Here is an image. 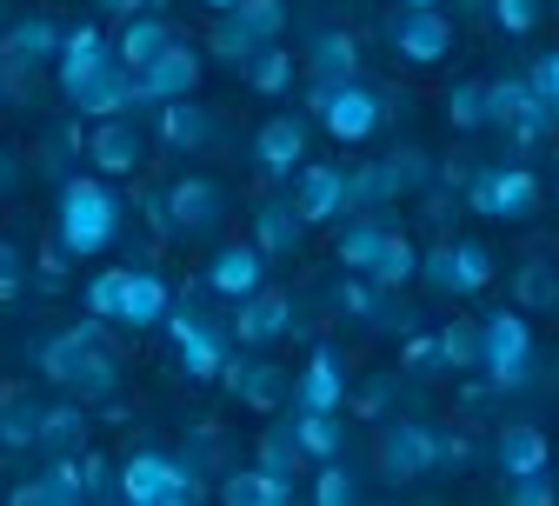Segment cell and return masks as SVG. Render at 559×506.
Returning a JSON list of instances; mask_svg holds the SVG:
<instances>
[{
	"label": "cell",
	"instance_id": "obj_1",
	"mask_svg": "<svg viewBox=\"0 0 559 506\" xmlns=\"http://www.w3.org/2000/svg\"><path fill=\"white\" fill-rule=\"evenodd\" d=\"M100 327H107V320L87 314L81 327L40 340V374H47L60 393H74V400H114V393H120V353L107 346Z\"/></svg>",
	"mask_w": 559,
	"mask_h": 506
},
{
	"label": "cell",
	"instance_id": "obj_2",
	"mask_svg": "<svg viewBox=\"0 0 559 506\" xmlns=\"http://www.w3.org/2000/svg\"><path fill=\"white\" fill-rule=\"evenodd\" d=\"M120 234V193L107 174H67L60 180V200H53V240L87 260V254H107Z\"/></svg>",
	"mask_w": 559,
	"mask_h": 506
},
{
	"label": "cell",
	"instance_id": "obj_3",
	"mask_svg": "<svg viewBox=\"0 0 559 506\" xmlns=\"http://www.w3.org/2000/svg\"><path fill=\"white\" fill-rule=\"evenodd\" d=\"M206 486H200V467L187 454H167V447H140L120 460V499L133 506H193Z\"/></svg>",
	"mask_w": 559,
	"mask_h": 506
},
{
	"label": "cell",
	"instance_id": "obj_4",
	"mask_svg": "<svg viewBox=\"0 0 559 506\" xmlns=\"http://www.w3.org/2000/svg\"><path fill=\"white\" fill-rule=\"evenodd\" d=\"M479 374L493 393H520L533 380V327L520 307H493L479 320Z\"/></svg>",
	"mask_w": 559,
	"mask_h": 506
},
{
	"label": "cell",
	"instance_id": "obj_5",
	"mask_svg": "<svg viewBox=\"0 0 559 506\" xmlns=\"http://www.w3.org/2000/svg\"><path fill=\"white\" fill-rule=\"evenodd\" d=\"M307 107L320 114V127L340 140V148H367V140L380 133V120H386V101L367 81H313Z\"/></svg>",
	"mask_w": 559,
	"mask_h": 506
},
{
	"label": "cell",
	"instance_id": "obj_6",
	"mask_svg": "<svg viewBox=\"0 0 559 506\" xmlns=\"http://www.w3.org/2000/svg\"><path fill=\"white\" fill-rule=\"evenodd\" d=\"M466 207L479 213V221L520 227V221H533V213H539V174L533 167H479L466 180Z\"/></svg>",
	"mask_w": 559,
	"mask_h": 506
},
{
	"label": "cell",
	"instance_id": "obj_7",
	"mask_svg": "<svg viewBox=\"0 0 559 506\" xmlns=\"http://www.w3.org/2000/svg\"><path fill=\"white\" fill-rule=\"evenodd\" d=\"M419 280L433 286V294L447 301H473L493 286V247H479V240H447L433 254H419Z\"/></svg>",
	"mask_w": 559,
	"mask_h": 506
},
{
	"label": "cell",
	"instance_id": "obj_8",
	"mask_svg": "<svg viewBox=\"0 0 559 506\" xmlns=\"http://www.w3.org/2000/svg\"><path fill=\"white\" fill-rule=\"evenodd\" d=\"M386 40H393V54L406 67H440L453 54V40H460V21L447 8H393Z\"/></svg>",
	"mask_w": 559,
	"mask_h": 506
},
{
	"label": "cell",
	"instance_id": "obj_9",
	"mask_svg": "<svg viewBox=\"0 0 559 506\" xmlns=\"http://www.w3.org/2000/svg\"><path fill=\"white\" fill-rule=\"evenodd\" d=\"M167 340H174V353H180V374H187V380H221L227 360H234L227 333L206 320V314H193V307H174V314H167Z\"/></svg>",
	"mask_w": 559,
	"mask_h": 506
},
{
	"label": "cell",
	"instance_id": "obj_10",
	"mask_svg": "<svg viewBox=\"0 0 559 506\" xmlns=\"http://www.w3.org/2000/svg\"><path fill=\"white\" fill-rule=\"evenodd\" d=\"M433 467H440V426H427V420H386L380 426V480L406 486Z\"/></svg>",
	"mask_w": 559,
	"mask_h": 506
},
{
	"label": "cell",
	"instance_id": "obj_11",
	"mask_svg": "<svg viewBox=\"0 0 559 506\" xmlns=\"http://www.w3.org/2000/svg\"><path fill=\"white\" fill-rule=\"evenodd\" d=\"M167 221L180 240H206L221 221H227V187L221 180H206V174H187L167 187Z\"/></svg>",
	"mask_w": 559,
	"mask_h": 506
},
{
	"label": "cell",
	"instance_id": "obj_12",
	"mask_svg": "<svg viewBox=\"0 0 559 506\" xmlns=\"http://www.w3.org/2000/svg\"><path fill=\"white\" fill-rule=\"evenodd\" d=\"M200 74H206V54L193 47V40H167L147 67H140V94H147V107H160V101H180V94H200Z\"/></svg>",
	"mask_w": 559,
	"mask_h": 506
},
{
	"label": "cell",
	"instance_id": "obj_13",
	"mask_svg": "<svg viewBox=\"0 0 559 506\" xmlns=\"http://www.w3.org/2000/svg\"><path fill=\"white\" fill-rule=\"evenodd\" d=\"M147 161V133L133 127V114H114V120H94L87 127V167L107 174V180H127Z\"/></svg>",
	"mask_w": 559,
	"mask_h": 506
},
{
	"label": "cell",
	"instance_id": "obj_14",
	"mask_svg": "<svg viewBox=\"0 0 559 506\" xmlns=\"http://www.w3.org/2000/svg\"><path fill=\"white\" fill-rule=\"evenodd\" d=\"M234 333L240 346H273V340H287L294 333V294L287 286H253L247 301H234Z\"/></svg>",
	"mask_w": 559,
	"mask_h": 506
},
{
	"label": "cell",
	"instance_id": "obj_15",
	"mask_svg": "<svg viewBox=\"0 0 559 506\" xmlns=\"http://www.w3.org/2000/svg\"><path fill=\"white\" fill-rule=\"evenodd\" d=\"M294 207H300L307 227L346 221V167H333V161H300V167H294Z\"/></svg>",
	"mask_w": 559,
	"mask_h": 506
},
{
	"label": "cell",
	"instance_id": "obj_16",
	"mask_svg": "<svg viewBox=\"0 0 559 506\" xmlns=\"http://www.w3.org/2000/svg\"><path fill=\"white\" fill-rule=\"evenodd\" d=\"M221 387H227L240 407H253V413H280V407L294 400V374L280 367V360H227Z\"/></svg>",
	"mask_w": 559,
	"mask_h": 506
},
{
	"label": "cell",
	"instance_id": "obj_17",
	"mask_svg": "<svg viewBox=\"0 0 559 506\" xmlns=\"http://www.w3.org/2000/svg\"><path fill=\"white\" fill-rule=\"evenodd\" d=\"M67 107H74L81 120H114V114H133V107H147V94H140V74H133V67L114 54L107 67H100V74L74 94V101H67Z\"/></svg>",
	"mask_w": 559,
	"mask_h": 506
},
{
	"label": "cell",
	"instance_id": "obj_18",
	"mask_svg": "<svg viewBox=\"0 0 559 506\" xmlns=\"http://www.w3.org/2000/svg\"><path fill=\"white\" fill-rule=\"evenodd\" d=\"M107 60H114V40L100 34V21H74V27H67V40H60V60H53L60 94L74 101V94L100 74V67H107Z\"/></svg>",
	"mask_w": 559,
	"mask_h": 506
},
{
	"label": "cell",
	"instance_id": "obj_19",
	"mask_svg": "<svg viewBox=\"0 0 559 506\" xmlns=\"http://www.w3.org/2000/svg\"><path fill=\"white\" fill-rule=\"evenodd\" d=\"M307 161V120L300 114H273L260 133H253V167L266 180H294V167Z\"/></svg>",
	"mask_w": 559,
	"mask_h": 506
},
{
	"label": "cell",
	"instance_id": "obj_20",
	"mask_svg": "<svg viewBox=\"0 0 559 506\" xmlns=\"http://www.w3.org/2000/svg\"><path fill=\"white\" fill-rule=\"evenodd\" d=\"M253 286H266V254H260L253 240H227V247H214V260H206V294L247 301Z\"/></svg>",
	"mask_w": 559,
	"mask_h": 506
},
{
	"label": "cell",
	"instance_id": "obj_21",
	"mask_svg": "<svg viewBox=\"0 0 559 506\" xmlns=\"http://www.w3.org/2000/svg\"><path fill=\"white\" fill-rule=\"evenodd\" d=\"M300 240H307V221H300L294 193H273V200L253 207V247L266 254V267H273V260H294Z\"/></svg>",
	"mask_w": 559,
	"mask_h": 506
},
{
	"label": "cell",
	"instance_id": "obj_22",
	"mask_svg": "<svg viewBox=\"0 0 559 506\" xmlns=\"http://www.w3.org/2000/svg\"><path fill=\"white\" fill-rule=\"evenodd\" d=\"M167 314H174V286H167V273H154V267H127V301H120V320H114V327L154 333V327H167Z\"/></svg>",
	"mask_w": 559,
	"mask_h": 506
},
{
	"label": "cell",
	"instance_id": "obj_23",
	"mask_svg": "<svg viewBox=\"0 0 559 506\" xmlns=\"http://www.w3.org/2000/svg\"><path fill=\"white\" fill-rule=\"evenodd\" d=\"M154 114H160V120H154V133H160V148H167V154H200L206 140L221 133V120L206 114L193 94H180V101H160Z\"/></svg>",
	"mask_w": 559,
	"mask_h": 506
},
{
	"label": "cell",
	"instance_id": "obj_24",
	"mask_svg": "<svg viewBox=\"0 0 559 506\" xmlns=\"http://www.w3.org/2000/svg\"><path fill=\"white\" fill-rule=\"evenodd\" d=\"M60 40H67V27H60V21L27 14V21H14L8 34H0V60H14V67H27V74H40V67H53V60H60Z\"/></svg>",
	"mask_w": 559,
	"mask_h": 506
},
{
	"label": "cell",
	"instance_id": "obj_25",
	"mask_svg": "<svg viewBox=\"0 0 559 506\" xmlns=\"http://www.w3.org/2000/svg\"><path fill=\"white\" fill-rule=\"evenodd\" d=\"M493 460H500L507 480H520V473H546V467H552L546 426H533V420H507V426H500V440H493Z\"/></svg>",
	"mask_w": 559,
	"mask_h": 506
},
{
	"label": "cell",
	"instance_id": "obj_26",
	"mask_svg": "<svg viewBox=\"0 0 559 506\" xmlns=\"http://www.w3.org/2000/svg\"><path fill=\"white\" fill-rule=\"evenodd\" d=\"M294 407H346V360L326 340L307 353V367L294 374Z\"/></svg>",
	"mask_w": 559,
	"mask_h": 506
},
{
	"label": "cell",
	"instance_id": "obj_27",
	"mask_svg": "<svg viewBox=\"0 0 559 506\" xmlns=\"http://www.w3.org/2000/svg\"><path fill=\"white\" fill-rule=\"evenodd\" d=\"M294 493H300V480H287V473H266L260 460L221 480V499H227V506H287Z\"/></svg>",
	"mask_w": 559,
	"mask_h": 506
},
{
	"label": "cell",
	"instance_id": "obj_28",
	"mask_svg": "<svg viewBox=\"0 0 559 506\" xmlns=\"http://www.w3.org/2000/svg\"><path fill=\"white\" fill-rule=\"evenodd\" d=\"M287 420H294V440H300V454H307L313 467H320V460H340V447H346L340 407H294Z\"/></svg>",
	"mask_w": 559,
	"mask_h": 506
},
{
	"label": "cell",
	"instance_id": "obj_29",
	"mask_svg": "<svg viewBox=\"0 0 559 506\" xmlns=\"http://www.w3.org/2000/svg\"><path fill=\"white\" fill-rule=\"evenodd\" d=\"M87 400H53V407H40V454L53 460V454H81L87 447V413H81Z\"/></svg>",
	"mask_w": 559,
	"mask_h": 506
},
{
	"label": "cell",
	"instance_id": "obj_30",
	"mask_svg": "<svg viewBox=\"0 0 559 506\" xmlns=\"http://www.w3.org/2000/svg\"><path fill=\"white\" fill-rule=\"evenodd\" d=\"M167 40H174V27H167L154 8H140V14H127V21H120V34H114V54H120V60L133 67V74H140V67H147V60H154Z\"/></svg>",
	"mask_w": 559,
	"mask_h": 506
},
{
	"label": "cell",
	"instance_id": "obj_31",
	"mask_svg": "<svg viewBox=\"0 0 559 506\" xmlns=\"http://www.w3.org/2000/svg\"><path fill=\"white\" fill-rule=\"evenodd\" d=\"M307 74H313V81H360V40L346 34V27L313 34V47H307Z\"/></svg>",
	"mask_w": 559,
	"mask_h": 506
},
{
	"label": "cell",
	"instance_id": "obj_32",
	"mask_svg": "<svg viewBox=\"0 0 559 506\" xmlns=\"http://www.w3.org/2000/svg\"><path fill=\"white\" fill-rule=\"evenodd\" d=\"M367 280L380 286V294H393V286H413V280H419V247H413L400 227H386V240H380V254H373Z\"/></svg>",
	"mask_w": 559,
	"mask_h": 506
},
{
	"label": "cell",
	"instance_id": "obj_33",
	"mask_svg": "<svg viewBox=\"0 0 559 506\" xmlns=\"http://www.w3.org/2000/svg\"><path fill=\"white\" fill-rule=\"evenodd\" d=\"M0 447L8 454H40V407L21 400L14 387H0Z\"/></svg>",
	"mask_w": 559,
	"mask_h": 506
},
{
	"label": "cell",
	"instance_id": "obj_34",
	"mask_svg": "<svg viewBox=\"0 0 559 506\" xmlns=\"http://www.w3.org/2000/svg\"><path fill=\"white\" fill-rule=\"evenodd\" d=\"M406 187H400V174H393V161H367V167H346V213L354 207H386V200H400Z\"/></svg>",
	"mask_w": 559,
	"mask_h": 506
},
{
	"label": "cell",
	"instance_id": "obj_35",
	"mask_svg": "<svg viewBox=\"0 0 559 506\" xmlns=\"http://www.w3.org/2000/svg\"><path fill=\"white\" fill-rule=\"evenodd\" d=\"M253 460L266 467V473H287V480H300L313 460L300 454V440H294V420H273L266 433H260V447H253Z\"/></svg>",
	"mask_w": 559,
	"mask_h": 506
},
{
	"label": "cell",
	"instance_id": "obj_36",
	"mask_svg": "<svg viewBox=\"0 0 559 506\" xmlns=\"http://www.w3.org/2000/svg\"><path fill=\"white\" fill-rule=\"evenodd\" d=\"M380 240H386V221H373V213H367V221H346L340 240H333V260H340L346 273H367L373 254H380Z\"/></svg>",
	"mask_w": 559,
	"mask_h": 506
},
{
	"label": "cell",
	"instance_id": "obj_37",
	"mask_svg": "<svg viewBox=\"0 0 559 506\" xmlns=\"http://www.w3.org/2000/svg\"><path fill=\"white\" fill-rule=\"evenodd\" d=\"M240 74H247V87H253V94H266V101H273V94H287V87H294V54L280 47V40H266V47L240 67Z\"/></svg>",
	"mask_w": 559,
	"mask_h": 506
},
{
	"label": "cell",
	"instance_id": "obj_38",
	"mask_svg": "<svg viewBox=\"0 0 559 506\" xmlns=\"http://www.w3.org/2000/svg\"><path fill=\"white\" fill-rule=\"evenodd\" d=\"M513 301L533 307V314H539V307H559V267H552L546 254H533V260L513 273Z\"/></svg>",
	"mask_w": 559,
	"mask_h": 506
},
{
	"label": "cell",
	"instance_id": "obj_39",
	"mask_svg": "<svg viewBox=\"0 0 559 506\" xmlns=\"http://www.w3.org/2000/svg\"><path fill=\"white\" fill-rule=\"evenodd\" d=\"M440 367L447 374H479V320H447L440 327Z\"/></svg>",
	"mask_w": 559,
	"mask_h": 506
},
{
	"label": "cell",
	"instance_id": "obj_40",
	"mask_svg": "<svg viewBox=\"0 0 559 506\" xmlns=\"http://www.w3.org/2000/svg\"><path fill=\"white\" fill-rule=\"evenodd\" d=\"M120 301H127V267H100L87 286H81V307L94 320H120Z\"/></svg>",
	"mask_w": 559,
	"mask_h": 506
},
{
	"label": "cell",
	"instance_id": "obj_41",
	"mask_svg": "<svg viewBox=\"0 0 559 506\" xmlns=\"http://www.w3.org/2000/svg\"><path fill=\"white\" fill-rule=\"evenodd\" d=\"M260 47H266V40H253V34H247V27L234 21V14H221V27H214V40H206V54H214L221 67H234V74H240V67H247V60H253Z\"/></svg>",
	"mask_w": 559,
	"mask_h": 506
},
{
	"label": "cell",
	"instance_id": "obj_42",
	"mask_svg": "<svg viewBox=\"0 0 559 506\" xmlns=\"http://www.w3.org/2000/svg\"><path fill=\"white\" fill-rule=\"evenodd\" d=\"M333 307H340L346 320H373V314H380V286H373L367 273H346V267H340V286H333Z\"/></svg>",
	"mask_w": 559,
	"mask_h": 506
},
{
	"label": "cell",
	"instance_id": "obj_43",
	"mask_svg": "<svg viewBox=\"0 0 559 506\" xmlns=\"http://www.w3.org/2000/svg\"><path fill=\"white\" fill-rule=\"evenodd\" d=\"M526 101H533V81H520V74L486 81V127H507V120H513Z\"/></svg>",
	"mask_w": 559,
	"mask_h": 506
},
{
	"label": "cell",
	"instance_id": "obj_44",
	"mask_svg": "<svg viewBox=\"0 0 559 506\" xmlns=\"http://www.w3.org/2000/svg\"><path fill=\"white\" fill-rule=\"evenodd\" d=\"M253 40H280L287 34V0H240V8H227Z\"/></svg>",
	"mask_w": 559,
	"mask_h": 506
},
{
	"label": "cell",
	"instance_id": "obj_45",
	"mask_svg": "<svg viewBox=\"0 0 559 506\" xmlns=\"http://www.w3.org/2000/svg\"><path fill=\"white\" fill-rule=\"evenodd\" d=\"M486 14H493V27H500L507 40H526V34L546 21V0H493Z\"/></svg>",
	"mask_w": 559,
	"mask_h": 506
},
{
	"label": "cell",
	"instance_id": "obj_46",
	"mask_svg": "<svg viewBox=\"0 0 559 506\" xmlns=\"http://www.w3.org/2000/svg\"><path fill=\"white\" fill-rule=\"evenodd\" d=\"M447 120H453L460 133H479V127H486V87H479V81L447 87Z\"/></svg>",
	"mask_w": 559,
	"mask_h": 506
},
{
	"label": "cell",
	"instance_id": "obj_47",
	"mask_svg": "<svg viewBox=\"0 0 559 506\" xmlns=\"http://www.w3.org/2000/svg\"><path fill=\"white\" fill-rule=\"evenodd\" d=\"M307 493H313L320 506H354V499H360V480L346 473L340 460H320V473H313V486H307Z\"/></svg>",
	"mask_w": 559,
	"mask_h": 506
},
{
	"label": "cell",
	"instance_id": "obj_48",
	"mask_svg": "<svg viewBox=\"0 0 559 506\" xmlns=\"http://www.w3.org/2000/svg\"><path fill=\"white\" fill-rule=\"evenodd\" d=\"M393 400H400V380H393V374H380V380H367L360 393H354V387H346V407H354L360 420H386V413H393Z\"/></svg>",
	"mask_w": 559,
	"mask_h": 506
},
{
	"label": "cell",
	"instance_id": "obj_49",
	"mask_svg": "<svg viewBox=\"0 0 559 506\" xmlns=\"http://www.w3.org/2000/svg\"><path fill=\"white\" fill-rule=\"evenodd\" d=\"M21 286H27V254L14 240H0V307H14Z\"/></svg>",
	"mask_w": 559,
	"mask_h": 506
},
{
	"label": "cell",
	"instance_id": "obj_50",
	"mask_svg": "<svg viewBox=\"0 0 559 506\" xmlns=\"http://www.w3.org/2000/svg\"><path fill=\"white\" fill-rule=\"evenodd\" d=\"M400 360H406V374H447L440 367V333H413L400 346Z\"/></svg>",
	"mask_w": 559,
	"mask_h": 506
},
{
	"label": "cell",
	"instance_id": "obj_51",
	"mask_svg": "<svg viewBox=\"0 0 559 506\" xmlns=\"http://www.w3.org/2000/svg\"><path fill=\"white\" fill-rule=\"evenodd\" d=\"M507 493H513L520 506H552V499H559V486H552V467H546V473H520V480H507Z\"/></svg>",
	"mask_w": 559,
	"mask_h": 506
},
{
	"label": "cell",
	"instance_id": "obj_52",
	"mask_svg": "<svg viewBox=\"0 0 559 506\" xmlns=\"http://www.w3.org/2000/svg\"><path fill=\"white\" fill-rule=\"evenodd\" d=\"M526 81H533V94H539V101L552 107V120H559V47L533 60V74H526Z\"/></svg>",
	"mask_w": 559,
	"mask_h": 506
},
{
	"label": "cell",
	"instance_id": "obj_53",
	"mask_svg": "<svg viewBox=\"0 0 559 506\" xmlns=\"http://www.w3.org/2000/svg\"><path fill=\"white\" fill-rule=\"evenodd\" d=\"M473 460V447L460 440V433H440V467H466Z\"/></svg>",
	"mask_w": 559,
	"mask_h": 506
},
{
	"label": "cell",
	"instance_id": "obj_54",
	"mask_svg": "<svg viewBox=\"0 0 559 506\" xmlns=\"http://www.w3.org/2000/svg\"><path fill=\"white\" fill-rule=\"evenodd\" d=\"M94 8H100L107 21H127V14H140V8H154V0H94Z\"/></svg>",
	"mask_w": 559,
	"mask_h": 506
},
{
	"label": "cell",
	"instance_id": "obj_55",
	"mask_svg": "<svg viewBox=\"0 0 559 506\" xmlns=\"http://www.w3.org/2000/svg\"><path fill=\"white\" fill-rule=\"evenodd\" d=\"M21 180V167H14V154H0V187H14Z\"/></svg>",
	"mask_w": 559,
	"mask_h": 506
},
{
	"label": "cell",
	"instance_id": "obj_56",
	"mask_svg": "<svg viewBox=\"0 0 559 506\" xmlns=\"http://www.w3.org/2000/svg\"><path fill=\"white\" fill-rule=\"evenodd\" d=\"M453 8H460V14H486V8H493V0H453Z\"/></svg>",
	"mask_w": 559,
	"mask_h": 506
},
{
	"label": "cell",
	"instance_id": "obj_57",
	"mask_svg": "<svg viewBox=\"0 0 559 506\" xmlns=\"http://www.w3.org/2000/svg\"><path fill=\"white\" fill-rule=\"evenodd\" d=\"M200 8H206V14H227V8H240V0H200Z\"/></svg>",
	"mask_w": 559,
	"mask_h": 506
},
{
	"label": "cell",
	"instance_id": "obj_58",
	"mask_svg": "<svg viewBox=\"0 0 559 506\" xmlns=\"http://www.w3.org/2000/svg\"><path fill=\"white\" fill-rule=\"evenodd\" d=\"M400 8H447V0H400Z\"/></svg>",
	"mask_w": 559,
	"mask_h": 506
},
{
	"label": "cell",
	"instance_id": "obj_59",
	"mask_svg": "<svg viewBox=\"0 0 559 506\" xmlns=\"http://www.w3.org/2000/svg\"><path fill=\"white\" fill-rule=\"evenodd\" d=\"M154 8H167V0H154Z\"/></svg>",
	"mask_w": 559,
	"mask_h": 506
}]
</instances>
